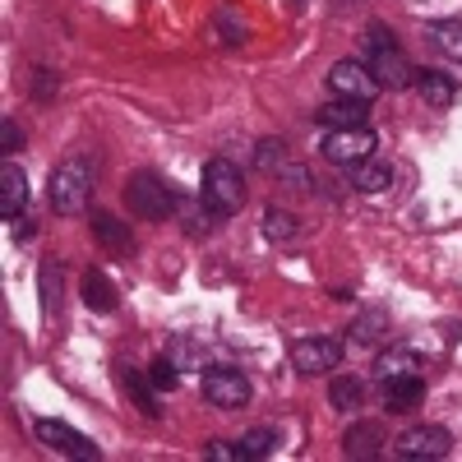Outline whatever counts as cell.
Listing matches in <instances>:
<instances>
[{
  "label": "cell",
  "mask_w": 462,
  "mask_h": 462,
  "mask_svg": "<svg viewBox=\"0 0 462 462\" xmlns=\"http://www.w3.org/2000/svg\"><path fill=\"white\" fill-rule=\"evenodd\" d=\"M93 180H97L93 158H65L51 171V185H47L51 208L56 213H84L88 208V195H93Z\"/></svg>",
  "instance_id": "1"
},
{
  "label": "cell",
  "mask_w": 462,
  "mask_h": 462,
  "mask_svg": "<svg viewBox=\"0 0 462 462\" xmlns=\"http://www.w3.org/2000/svg\"><path fill=\"white\" fill-rule=\"evenodd\" d=\"M199 199L213 217H231V213H241L245 204V176L236 162H226V158H213L204 167V185H199Z\"/></svg>",
  "instance_id": "2"
},
{
  "label": "cell",
  "mask_w": 462,
  "mask_h": 462,
  "mask_svg": "<svg viewBox=\"0 0 462 462\" xmlns=\"http://www.w3.org/2000/svg\"><path fill=\"white\" fill-rule=\"evenodd\" d=\"M374 148H379V139H374V130H370V125L328 130V134H324V143H319V152H324V158H328L333 167H356V162L374 158Z\"/></svg>",
  "instance_id": "3"
},
{
  "label": "cell",
  "mask_w": 462,
  "mask_h": 462,
  "mask_svg": "<svg viewBox=\"0 0 462 462\" xmlns=\"http://www.w3.org/2000/svg\"><path fill=\"white\" fill-rule=\"evenodd\" d=\"M125 199H130V208H134L139 217H148V222H162V217L180 204L171 189H167V180H162V176H152V171H139V176L130 180Z\"/></svg>",
  "instance_id": "4"
},
{
  "label": "cell",
  "mask_w": 462,
  "mask_h": 462,
  "mask_svg": "<svg viewBox=\"0 0 462 462\" xmlns=\"http://www.w3.org/2000/svg\"><path fill=\"white\" fill-rule=\"evenodd\" d=\"M393 453L407 457V462H435V457H448L453 453V435L444 426H411L393 439Z\"/></svg>",
  "instance_id": "5"
},
{
  "label": "cell",
  "mask_w": 462,
  "mask_h": 462,
  "mask_svg": "<svg viewBox=\"0 0 462 462\" xmlns=\"http://www.w3.org/2000/svg\"><path fill=\"white\" fill-rule=\"evenodd\" d=\"M204 398L217 407V411H236L250 402V379L241 370H231V365H217L204 374Z\"/></svg>",
  "instance_id": "6"
},
{
  "label": "cell",
  "mask_w": 462,
  "mask_h": 462,
  "mask_svg": "<svg viewBox=\"0 0 462 462\" xmlns=\"http://www.w3.org/2000/svg\"><path fill=\"white\" fill-rule=\"evenodd\" d=\"M328 93L333 97H352V102H374L379 79L370 74V65H361V60H337L328 69Z\"/></svg>",
  "instance_id": "7"
},
{
  "label": "cell",
  "mask_w": 462,
  "mask_h": 462,
  "mask_svg": "<svg viewBox=\"0 0 462 462\" xmlns=\"http://www.w3.org/2000/svg\"><path fill=\"white\" fill-rule=\"evenodd\" d=\"M342 361V342L337 337H300L291 346V370L296 374H328Z\"/></svg>",
  "instance_id": "8"
},
{
  "label": "cell",
  "mask_w": 462,
  "mask_h": 462,
  "mask_svg": "<svg viewBox=\"0 0 462 462\" xmlns=\"http://www.w3.org/2000/svg\"><path fill=\"white\" fill-rule=\"evenodd\" d=\"M32 435L42 439L47 448H56V453H69V457H102V453H97V444H93L88 435H79L74 426H65V420H51V416L32 420Z\"/></svg>",
  "instance_id": "9"
},
{
  "label": "cell",
  "mask_w": 462,
  "mask_h": 462,
  "mask_svg": "<svg viewBox=\"0 0 462 462\" xmlns=\"http://www.w3.org/2000/svg\"><path fill=\"white\" fill-rule=\"evenodd\" d=\"M370 74L379 79V88H411V84H416V65H411L398 47L370 51Z\"/></svg>",
  "instance_id": "10"
},
{
  "label": "cell",
  "mask_w": 462,
  "mask_h": 462,
  "mask_svg": "<svg viewBox=\"0 0 462 462\" xmlns=\"http://www.w3.org/2000/svg\"><path fill=\"white\" fill-rule=\"evenodd\" d=\"M374 370H379V383L383 379H426V356L416 346H389V352H379Z\"/></svg>",
  "instance_id": "11"
},
{
  "label": "cell",
  "mask_w": 462,
  "mask_h": 462,
  "mask_svg": "<svg viewBox=\"0 0 462 462\" xmlns=\"http://www.w3.org/2000/svg\"><path fill=\"white\" fill-rule=\"evenodd\" d=\"M319 125L324 130H352V125H365V116H370V102H352V97H333L324 102L319 111Z\"/></svg>",
  "instance_id": "12"
},
{
  "label": "cell",
  "mask_w": 462,
  "mask_h": 462,
  "mask_svg": "<svg viewBox=\"0 0 462 462\" xmlns=\"http://www.w3.org/2000/svg\"><path fill=\"white\" fill-rule=\"evenodd\" d=\"M23 204H28V180H23V171L14 162H5L0 167V217L14 222L23 213Z\"/></svg>",
  "instance_id": "13"
},
{
  "label": "cell",
  "mask_w": 462,
  "mask_h": 462,
  "mask_svg": "<svg viewBox=\"0 0 462 462\" xmlns=\"http://www.w3.org/2000/svg\"><path fill=\"white\" fill-rule=\"evenodd\" d=\"M346 176H352V185L361 189V195H379V189L393 185V167H389V162H374V158L346 167Z\"/></svg>",
  "instance_id": "14"
},
{
  "label": "cell",
  "mask_w": 462,
  "mask_h": 462,
  "mask_svg": "<svg viewBox=\"0 0 462 462\" xmlns=\"http://www.w3.org/2000/svg\"><path fill=\"white\" fill-rule=\"evenodd\" d=\"M426 398V379H383V407L389 411H411Z\"/></svg>",
  "instance_id": "15"
},
{
  "label": "cell",
  "mask_w": 462,
  "mask_h": 462,
  "mask_svg": "<svg viewBox=\"0 0 462 462\" xmlns=\"http://www.w3.org/2000/svg\"><path fill=\"white\" fill-rule=\"evenodd\" d=\"M416 93L420 97H426V106H453V97H457V84L448 79V74H435V69H426V74H420L416 69Z\"/></svg>",
  "instance_id": "16"
},
{
  "label": "cell",
  "mask_w": 462,
  "mask_h": 462,
  "mask_svg": "<svg viewBox=\"0 0 462 462\" xmlns=\"http://www.w3.org/2000/svg\"><path fill=\"white\" fill-rule=\"evenodd\" d=\"M379 444H383V430L374 426V420H361V426H352L342 435V453L346 457H374Z\"/></svg>",
  "instance_id": "17"
},
{
  "label": "cell",
  "mask_w": 462,
  "mask_h": 462,
  "mask_svg": "<svg viewBox=\"0 0 462 462\" xmlns=\"http://www.w3.org/2000/svg\"><path fill=\"white\" fill-rule=\"evenodd\" d=\"M121 389L134 398V407H139L143 416H158V389H152V379H143L139 370L121 365Z\"/></svg>",
  "instance_id": "18"
},
{
  "label": "cell",
  "mask_w": 462,
  "mask_h": 462,
  "mask_svg": "<svg viewBox=\"0 0 462 462\" xmlns=\"http://www.w3.org/2000/svg\"><path fill=\"white\" fill-rule=\"evenodd\" d=\"M84 305L97 315H111L116 310V287L106 282V273H97V268H88L84 273Z\"/></svg>",
  "instance_id": "19"
},
{
  "label": "cell",
  "mask_w": 462,
  "mask_h": 462,
  "mask_svg": "<svg viewBox=\"0 0 462 462\" xmlns=\"http://www.w3.org/2000/svg\"><path fill=\"white\" fill-rule=\"evenodd\" d=\"M361 398H365V383L352 379V374H337V379L328 383V407H333V411H356Z\"/></svg>",
  "instance_id": "20"
},
{
  "label": "cell",
  "mask_w": 462,
  "mask_h": 462,
  "mask_svg": "<svg viewBox=\"0 0 462 462\" xmlns=\"http://www.w3.org/2000/svg\"><path fill=\"white\" fill-rule=\"evenodd\" d=\"M93 236L106 245V250H130V226L121 217H111V213H93Z\"/></svg>",
  "instance_id": "21"
},
{
  "label": "cell",
  "mask_w": 462,
  "mask_h": 462,
  "mask_svg": "<svg viewBox=\"0 0 462 462\" xmlns=\"http://www.w3.org/2000/svg\"><path fill=\"white\" fill-rule=\"evenodd\" d=\"M430 42H435L448 60H462V19H435V23H430Z\"/></svg>",
  "instance_id": "22"
},
{
  "label": "cell",
  "mask_w": 462,
  "mask_h": 462,
  "mask_svg": "<svg viewBox=\"0 0 462 462\" xmlns=\"http://www.w3.org/2000/svg\"><path fill=\"white\" fill-rule=\"evenodd\" d=\"M282 439H278V430H245L241 435V453H245V462H254V457H268Z\"/></svg>",
  "instance_id": "23"
},
{
  "label": "cell",
  "mask_w": 462,
  "mask_h": 462,
  "mask_svg": "<svg viewBox=\"0 0 462 462\" xmlns=\"http://www.w3.org/2000/svg\"><path fill=\"white\" fill-rule=\"evenodd\" d=\"M263 236H268V241H291V236H296V217L282 213V208H268V213H263Z\"/></svg>",
  "instance_id": "24"
},
{
  "label": "cell",
  "mask_w": 462,
  "mask_h": 462,
  "mask_svg": "<svg viewBox=\"0 0 462 462\" xmlns=\"http://www.w3.org/2000/svg\"><path fill=\"white\" fill-rule=\"evenodd\" d=\"M254 162H259V171H282L287 167V143L282 139H263L259 152H254Z\"/></svg>",
  "instance_id": "25"
},
{
  "label": "cell",
  "mask_w": 462,
  "mask_h": 462,
  "mask_svg": "<svg viewBox=\"0 0 462 462\" xmlns=\"http://www.w3.org/2000/svg\"><path fill=\"white\" fill-rule=\"evenodd\" d=\"M148 379H152V389H158V393H171L176 389V361L171 356H162V361H152V370H148Z\"/></svg>",
  "instance_id": "26"
},
{
  "label": "cell",
  "mask_w": 462,
  "mask_h": 462,
  "mask_svg": "<svg viewBox=\"0 0 462 462\" xmlns=\"http://www.w3.org/2000/svg\"><path fill=\"white\" fill-rule=\"evenodd\" d=\"M204 457L208 462H245L241 439H213V444H204Z\"/></svg>",
  "instance_id": "27"
},
{
  "label": "cell",
  "mask_w": 462,
  "mask_h": 462,
  "mask_svg": "<svg viewBox=\"0 0 462 462\" xmlns=\"http://www.w3.org/2000/svg\"><path fill=\"white\" fill-rule=\"evenodd\" d=\"M167 356L176 361V370H185V365H199V352H195V342H185V337H180V342L171 346Z\"/></svg>",
  "instance_id": "28"
},
{
  "label": "cell",
  "mask_w": 462,
  "mask_h": 462,
  "mask_svg": "<svg viewBox=\"0 0 462 462\" xmlns=\"http://www.w3.org/2000/svg\"><path fill=\"white\" fill-rule=\"evenodd\" d=\"M56 88H60V79H56L51 69H37V74H32V93H37V97H51Z\"/></svg>",
  "instance_id": "29"
},
{
  "label": "cell",
  "mask_w": 462,
  "mask_h": 462,
  "mask_svg": "<svg viewBox=\"0 0 462 462\" xmlns=\"http://www.w3.org/2000/svg\"><path fill=\"white\" fill-rule=\"evenodd\" d=\"M374 328H383V315H379V310H374V315H365V319H361L352 333H356V342H374V337H379Z\"/></svg>",
  "instance_id": "30"
},
{
  "label": "cell",
  "mask_w": 462,
  "mask_h": 462,
  "mask_svg": "<svg viewBox=\"0 0 462 462\" xmlns=\"http://www.w3.org/2000/svg\"><path fill=\"white\" fill-rule=\"evenodd\" d=\"M51 278H56V268L47 263V268H42V310H47V315H51V305H56V291H51ZM56 287H60V282H56Z\"/></svg>",
  "instance_id": "31"
},
{
  "label": "cell",
  "mask_w": 462,
  "mask_h": 462,
  "mask_svg": "<svg viewBox=\"0 0 462 462\" xmlns=\"http://www.w3.org/2000/svg\"><path fill=\"white\" fill-rule=\"evenodd\" d=\"M383 47H398V42H393V32H389V28H379V23H370V51H383Z\"/></svg>",
  "instance_id": "32"
},
{
  "label": "cell",
  "mask_w": 462,
  "mask_h": 462,
  "mask_svg": "<svg viewBox=\"0 0 462 462\" xmlns=\"http://www.w3.org/2000/svg\"><path fill=\"white\" fill-rule=\"evenodd\" d=\"M0 143H5V152H14V148L23 143V134H19V125H14V121L0 125Z\"/></svg>",
  "instance_id": "33"
}]
</instances>
